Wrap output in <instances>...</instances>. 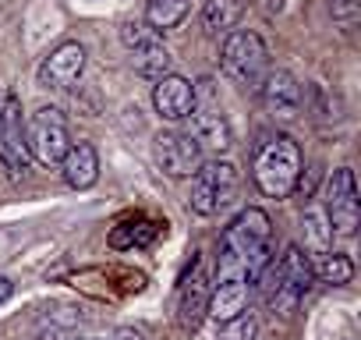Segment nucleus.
Instances as JSON below:
<instances>
[{
  "mask_svg": "<svg viewBox=\"0 0 361 340\" xmlns=\"http://www.w3.org/2000/svg\"><path fill=\"white\" fill-rule=\"evenodd\" d=\"M273 224L259 206L241 210L220 234V269H238L259 287V277L273 262Z\"/></svg>",
  "mask_w": 361,
  "mask_h": 340,
  "instance_id": "1",
  "label": "nucleus"
},
{
  "mask_svg": "<svg viewBox=\"0 0 361 340\" xmlns=\"http://www.w3.org/2000/svg\"><path fill=\"white\" fill-rule=\"evenodd\" d=\"M305 170V156H301V145L276 131V135H266L259 145H255V156H252V181L255 188L266 195V199H290L294 195V185Z\"/></svg>",
  "mask_w": 361,
  "mask_h": 340,
  "instance_id": "2",
  "label": "nucleus"
},
{
  "mask_svg": "<svg viewBox=\"0 0 361 340\" xmlns=\"http://www.w3.org/2000/svg\"><path fill=\"white\" fill-rule=\"evenodd\" d=\"M262 284V294H266V305L273 315H290L298 308V301L312 291L315 284V269H312V259L301 245H287L280 252V259H273L266 266V273L259 277Z\"/></svg>",
  "mask_w": 361,
  "mask_h": 340,
  "instance_id": "3",
  "label": "nucleus"
},
{
  "mask_svg": "<svg viewBox=\"0 0 361 340\" xmlns=\"http://www.w3.org/2000/svg\"><path fill=\"white\" fill-rule=\"evenodd\" d=\"M220 68H224V75L234 85L259 92L262 78L273 71L269 68V47H266V40L255 29H234L231 36H224Z\"/></svg>",
  "mask_w": 361,
  "mask_h": 340,
  "instance_id": "4",
  "label": "nucleus"
},
{
  "mask_svg": "<svg viewBox=\"0 0 361 340\" xmlns=\"http://www.w3.org/2000/svg\"><path fill=\"white\" fill-rule=\"evenodd\" d=\"M241 188V174L231 159H202L199 170L192 174V192H188V206L199 217H216L220 210H227L238 199Z\"/></svg>",
  "mask_w": 361,
  "mask_h": 340,
  "instance_id": "5",
  "label": "nucleus"
},
{
  "mask_svg": "<svg viewBox=\"0 0 361 340\" xmlns=\"http://www.w3.org/2000/svg\"><path fill=\"white\" fill-rule=\"evenodd\" d=\"M25 145L29 156L43 166H61L64 152L71 149V128L61 107H39L25 117Z\"/></svg>",
  "mask_w": 361,
  "mask_h": 340,
  "instance_id": "6",
  "label": "nucleus"
},
{
  "mask_svg": "<svg viewBox=\"0 0 361 340\" xmlns=\"http://www.w3.org/2000/svg\"><path fill=\"white\" fill-rule=\"evenodd\" d=\"M0 163L15 178H25L32 166V156L25 145V114L15 89H0Z\"/></svg>",
  "mask_w": 361,
  "mask_h": 340,
  "instance_id": "7",
  "label": "nucleus"
},
{
  "mask_svg": "<svg viewBox=\"0 0 361 340\" xmlns=\"http://www.w3.org/2000/svg\"><path fill=\"white\" fill-rule=\"evenodd\" d=\"M322 213L333 227V234L340 238H350L357 231V220H361V206H357V181H354V170L350 166H336L333 174L326 178V188H322Z\"/></svg>",
  "mask_w": 361,
  "mask_h": 340,
  "instance_id": "8",
  "label": "nucleus"
},
{
  "mask_svg": "<svg viewBox=\"0 0 361 340\" xmlns=\"http://www.w3.org/2000/svg\"><path fill=\"white\" fill-rule=\"evenodd\" d=\"M209 291H213V280L206 273V262L195 252L192 266L185 269V277L177 284V322L185 333H195L202 326V319L209 312Z\"/></svg>",
  "mask_w": 361,
  "mask_h": 340,
  "instance_id": "9",
  "label": "nucleus"
},
{
  "mask_svg": "<svg viewBox=\"0 0 361 340\" xmlns=\"http://www.w3.org/2000/svg\"><path fill=\"white\" fill-rule=\"evenodd\" d=\"M152 152H156V163H159V170L166 178H192L199 170V163L206 159V152L192 138V131H177V128L159 131Z\"/></svg>",
  "mask_w": 361,
  "mask_h": 340,
  "instance_id": "10",
  "label": "nucleus"
},
{
  "mask_svg": "<svg viewBox=\"0 0 361 340\" xmlns=\"http://www.w3.org/2000/svg\"><path fill=\"white\" fill-rule=\"evenodd\" d=\"M252 280L238 269H220L216 273V284L209 291V319L220 326V322H231L238 319L241 312H248V298H252Z\"/></svg>",
  "mask_w": 361,
  "mask_h": 340,
  "instance_id": "11",
  "label": "nucleus"
},
{
  "mask_svg": "<svg viewBox=\"0 0 361 340\" xmlns=\"http://www.w3.org/2000/svg\"><path fill=\"white\" fill-rule=\"evenodd\" d=\"M82 71H85V47L75 43V40H68V43L54 47V50L43 57L36 78H39L43 89L61 92V89H71V85L82 78Z\"/></svg>",
  "mask_w": 361,
  "mask_h": 340,
  "instance_id": "12",
  "label": "nucleus"
},
{
  "mask_svg": "<svg viewBox=\"0 0 361 340\" xmlns=\"http://www.w3.org/2000/svg\"><path fill=\"white\" fill-rule=\"evenodd\" d=\"M199 103V92L188 78H180V75H166L152 85V107L163 121L170 124H180V121H188L192 110Z\"/></svg>",
  "mask_w": 361,
  "mask_h": 340,
  "instance_id": "13",
  "label": "nucleus"
},
{
  "mask_svg": "<svg viewBox=\"0 0 361 340\" xmlns=\"http://www.w3.org/2000/svg\"><path fill=\"white\" fill-rule=\"evenodd\" d=\"M259 99H262V107L273 117L290 121V117H298V110L305 103V89H301V82L290 71H269L262 78V85H259Z\"/></svg>",
  "mask_w": 361,
  "mask_h": 340,
  "instance_id": "14",
  "label": "nucleus"
},
{
  "mask_svg": "<svg viewBox=\"0 0 361 340\" xmlns=\"http://www.w3.org/2000/svg\"><path fill=\"white\" fill-rule=\"evenodd\" d=\"M188 121H192L188 131H192V138L202 145V152H227V149L234 145V131H231L224 110H216V107H206V110H202V107L195 103V110H192Z\"/></svg>",
  "mask_w": 361,
  "mask_h": 340,
  "instance_id": "15",
  "label": "nucleus"
},
{
  "mask_svg": "<svg viewBox=\"0 0 361 340\" xmlns=\"http://www.w3.org/2000/svg\"><path fill=\"white\" fill-rule=\"evenodd\" d=\"M61 178L75 192H85L99 181V152L92 142H71V149L61 159Z\"/></svg>",
  "mask_w": 361,
  "mask_h": 340,
  "instance_id": "16",
  "label": "nucleus"
},
{
  "mask_svg": "<svg viewBox=\"0 0 361 340\" xmlns=\"http://www.w3.org/2000/svg\"><path fill=\"white\" fill-rule=\"evenodd\" d=\"M245 15V0H206L202 4V29L209 36H231Z\"/></svg>",
  "mask_w": 361,
  "mask_h": 340,
  "instance_id": "17",
  "label": "nucleus"
},
{
  "mask_svg": "<svg viewBox=\"0 0 361 340\" xmlns=\"http://www.w3.org/2000/svg\"><path fill=\"white\" fill-rule=\"evenodd\" d=\"M131 64H135V71H138L142 78H149V82H159V78L173 75V54L163 47V40L131 50Z\"/></svg>",
  "mask_w": 361,
  "mask_h": 340,
  "instance_id": "18",
  "label": "nucleus"
},
{
  "mask_svg": "<svg viewBox=\"0 0 361 340\" xmlns=\"http://www.w3.org/2000/svg\"><path fill=\"white\" fill-rule=\"evenodd\" d=\"M188 11H192V0H149L145 4V25L159 36V32H170V29H177L180 22L188 18Z\"/></svg>",
  "mask_w": 361,
  "mask_h": 340,
  "instance_id": "19",
  "label": "nucleus"
},
{
  "mask_svg": "<svg viewBox=\"0 0 361 340\" xmlns=\"http://www.w3.org/2000/svg\"><path fill=\"white\" fill-rule=\"evenodd\" d=\"M315 269V277L322 280V284H329V287H343V284H350V277H354V262H350V255L347 252H322L319 255V266H312Z\"/></svg>",
  "mask_w": 361,
  "mask_h": 340,
  "instance_id": "20",
  "label": "nucleus"
},
{
  "mask_svg": "<svg viewBox=\"0 0 361 340\" xmlns=\"http://www.w3.org/2000/svg\"><path fill=\"white\" fill-rule=\"evenodd\" d=\"M301 227H305V252H315V255L329 252V245H333V227H329V220H326L322 210H305Z\"/></svg>",
  "mask_w": 361,
  "mask_h": 340,
  "instance_id": "21",
  "label": "nucleus"
},
{
  "mask_svg": "<svg viewBox=\"0 0 361 340\" xmlns=\"http://www.w3.org/2000/svg\"><path fill=\"white\" fill-rule=\"evenodd\" d=\"M156 238V224H121L110 234L114 248H135V245H149Z\"/></svg>",
  "mask_w": 361,
  "mask_h": 340,
  "instance_id": "22",
  "label": "nucleus"
},
{
  "mask_svg": "<svg viewBox=\"0 0 361 340\" xmlns=\"http://www.w3.org/2000/svg\"><path fill=\"white\" fill-rule=\"evenodd\" d=\"M159 36L142 22V18H128V22H121V43L128 47V50H138V47H145V43H156Z\"/></svg>",
  "mask_w": 361,
  "mask_h": 340,
  "instance_id": "23",
  "label": "nucleus"
},
{
  "mask_svg": "<svg viewBox=\"0 0 361 340\" xmlns=\"http://www.w3.org/2000/svg\"><path fill=\"white\" fill-rule=\"evenodd\" d=\"M255 333H259V322H255V315L241 312L238 319H231V322H220V336H216V340H255Z\"/></svg>",
  "mask_w": 361,
  "mask_h": 340,
  "instance_id": "24",
  "label": "nucleus"
},
{
  "mask_svg": "<svg viewBox=\"0 0 361 340\" xmlns=\"http://www.w3.org/2000/svg\"><path fill=\"white\" fill-rule=\"evenodd\" d=\"M329 15L340 29H354L361 18V0H329Z\"/></svg>",
  "mask_w": 361,
  "mask_h": 340,
  "instance_id": "25",
  "label": "nucleus"
},
{
  "mask_svg": "<svg viewBox=\"0 0 361 340\" xmlns=\"http://www.w3.org/2000/svg\"><path fill=\"white\" fill-rule=\"evenodd\" d=\"M110 340H149V329L142 322H124L110 333Z\"/></svg>",
  "mask_w": 361,
  "mask_h": 340,
  "instance_id": "26",
  "label": "nucleus"
},
{
  "mask_svg": "<svg viewBox=\"0 0 361 340\" xmlns=\"http://www.w3.org/2000/svg\"><path fill=\"white\" fill-rule=\"evenodd\" d=\"M11 294H15V284H11L8 277H0V301H8Z\"/></svg>",
  "mask_w": 361,
  "mask_h": 340,
  "instance_id": "27",
  "label": "nucleus"
},
{
  "mask_svg": "<svg viewBox=\"0 0 361 340\" xmlns=\"http://www.w3.org/2000/svg\"><path fill=\"white\" fill-rule=\"evenodd\" d=\"M78 340H99V336H78Z\"/></svg>",
  "mask_w": 361,
  "mask_h": 340,
  "instance_id": "28",
  "label": "nucleus"
}]
</instances>
